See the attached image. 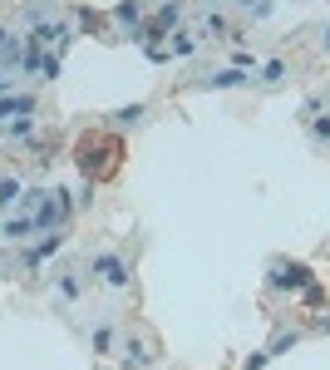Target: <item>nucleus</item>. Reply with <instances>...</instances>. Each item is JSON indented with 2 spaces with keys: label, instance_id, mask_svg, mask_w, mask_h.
I'll list each match as a JSON object with an SVG mask.
<instances>
[{
  "label": "nucleus",
  "instance_id": "f257e3e1",
  "mask_svg": "<svg viewBox=\"0 0 330 370\" xmlns=\"http://www.w3.org/2000/svg\"><path fill=\"white\" fill-rule=\"evenodd\" d=\"M114 163H119V143H114V138H84V143H79V168H84L89 183L108 178V173H114Z\"/></svg>",
  "mask_w": 330,
  "mask_h": 370
},
{
  "label": "nucleus",
  "instance_id": "f03ea898",
  "mask_svg": "<svg viewBox=\"0 0 330 370\" xmlns=\"http://www.w3.org/2000/svg\"><path fill=\"white\" fill-rule=\"evenodd\" d=\"M306 282H311V272L301 267V262H271V272H266L271 291H301Z\"/></svg>",
  "mask_w": 330,
  "mask_h": 370
},
{
  "label": "nucleus",
  "instance_id": "7ed1b4c3",
  "mask_svg": "<svg viewBox=\"0 0 330 370\" xmlns=\"http://www.w3.org/2000/svg\"><path fill=\"white\" fill-rule=\"evenodd\" d=\"M89 267H94V277H99L104 287H129V267H124L119 252H94Z\"/></svg>",
  "mask_w": 330,
  "mask_h": 370
},
{
  "label": "nucleus",
  "instance_id": "20e7f679",
  "mask_svg": "<svg viewBox=\"0 0 330 370\" xmlns=\"http://www.w3.org/2000/svg\"><path fill=\"white\" fill-rule=\"evenodd\" d=\"M183 20V0H168V6H163L153 20H148V30H143V40H153V35H163V30H173Z\"/></svg>",
  "mask_w": 330,
  "mask_h": 370
},
{
  "label": "nucleus",
  "instance_id": "39448f33",
  "mask_svg": "<svg viewBox=\"0 0 330 370\" xmlns=\"http://www.w3.org/2000/svg\"><path fill=\"white\" fill-rule=\"evenodd\" d=\"M124 365H129V370H148V365H153V351H148L143 341L129 336V346H124Z\"/></svg>",
  "mask_w": 330,
  "mask_h": 370
},
{
  "label": "nucleus",
  "instance_id": "423d86ee",
  "mask_svg": "<svg viewBox=\"0 0 330 370\" xmlns=\"http://www.w3.org/2000/svg\"><path fill=\"white\" fill-rule=\"evenodd\" d=\"M188 60V55H197V35H173V45H168V60Z\"/></svg>",
  "mask_w": 330,
  "mask_h": 370
},
{
  "label": "nucleus",
  "instance_id": "0eeeda50",
  "mask_svg": "<svg viewBox=\"0 0 330 370\" xmlns=\"http://www.w3.org/2000/svg\"><path fill=\"white\" fill-rule=\"evenodd\" d=\"M60 247H65V237H60V232H54V237H44V242H40V247L30 252V267H40V262H44V257H54Z\"/></svg>",
  "mask_w": 330,
  "mask_h": 370
},
{
  "label": "nucleus",
  "instance_id": "6e6552de",
  "mask_svg": "<svg viewBox=\"0 0 330 370\" xmlns=\"http://www.w3.org/2000/svg\"><path fill=\"white\" fill-rule=\"evenodd\" d=\"M20 60V45H15V35L0 25V65H15Z\"/></svg>",
  "mask_w": 330,
  "mask_h": 370
},
{
  "label": "nucleus",
  "instance_id": "1a4fd4ad",
  "mask_svg": "<svg viewBox=\"0 0 330 370\" xmlns=\"http://www.w3.org/2000/svg\"><path fill=\"white\" fill-rule=\"evenodd\" d=\"M114 20H119V25H138V20H143V6H138V0H124V6L114 10Z\"/></svg>",
  "mask_w": 330,
  "mask_h": 370
},
{
  "label": "nucleus",
  "instance_id": "9d476101",
  "mask_svg": "<svg viewBox=\"0 0 330 370\" xmlns=\"http://www.w3.org/2000/svg\"><path fill=\"white\" fill-rule=\"evenodd\" d=\"M89 341H94V351H99V355L114 351V331H108V326H94V331H89Z\"/></svg>",
  "mask_w": 330,
  "mask_h": 370
},
{
  "label": "nucleus",
  "instance_id": "9b49d317",
  "mask_svg": "<svg viewBox=\"0 0 330 370\" xmlns=\"http://www.w3.org/2000/svg\"><path fill=\"white\" fill-rule=\"evenodd\" d=\"M212 84L217 89H237V84H247V70H222V74H212Z\"/></svg>",
  "mask_w": 330,
  "mask_h": 370
},
{
  "label": "nucleus",
  "instance_id": "f8f14e48",
  "mask_svg": "<svg viewBox=\"0 0 330 370\" xmlns=\"http://www.w3.org/2000/svg\"><path fill=\"white\" fill-rule=\"evenodd\" d=\"M30 227H35V218H30V213H25V218H15V223H6V227H0V232H6V237H10V242H20V237H25V232H30Z\"/></svg>",
  "mask_w": 330,
  "mask_h": 370
},
{
  "label": "nucleus",
  "instance_id": "ddd939ff",
  "mask_svg": "<svg viewBox=\"0 0 330 370\" xmlns=\"http://www.w3.org/2000/svg\"><path fill=\"white\" fill-rule=\"evenodd\" d=\"M138 119H143V104H129V109H119V114H114V124H119V129H133Z\"/></svg>",
  "mask_w": 330,
  "mask_h": 370
},
{
  "label": "nucleus",
  "instance_id": "4468645a",
  "mask_svg": "<svg viewBox=\"0 0 330 370\" xmlns=\"http://www.w3.org/2000/svg\"><path fill=\"white\" fill-rule=\"evenodd\" d=\"M15 198H20V183H15V178H0V207L15 202Z\"/></svg>",
  "mask_w": 330,
  "mask_h": 370
},
{
  "label": "nucleus",
  "instance_id": "2eb2a0df",
  "mask_svg": "<svg viewBox=\"0 0 330 370\" xmlns=\"http://www.w3.org/2000/svg\"><path fill=\"white\" fill-rule=\"evenodd\" d=\"M261 79H266V84H277V79H286V65H281V60H271V65H261Z\"/></svg>",
  "mask_w": 330,
  "mask_h": 370
},
{
  "label": "nucleus",
  "instance_id": "dca6fc26",
  "mask_svg": "<svg viewBox=\"0 0 330 370\" xmlns=\"http://www.w3.org/2000/svg\"><path fill=\"white\" fill-rule=\"evenodd\" d=\"M35 134V124H30V114L25 119H10V138H30Z\"/></svg>",
  "mask_w": 330,
  "mask_h": 370
},
{
  "label": "nucleus",
  "instance_id": "f3484780",
  "mask_svg": "<svg viewBox=\"0 0 330 370\" xmlns=\"http://www.w3.org/2000/svg\"><path fill=\"white\" fill-rule=\"evenodd\" d=\"M60 296H65V301H74V296H79V277H69V272H65V277H60Z\"/></svg>",
  "mask_w": 330,
  "mask_h": 370
},
{
  "label": "nucleus",
  "instance_id": "a211bd4d",
  "mask_svg": "<svg viewBox=\"0 0 330 370\" xmlns=\"http://www.w3.org/2000/svg\"><path fill=\"white\" fill-rule=\"evenodd\" d=\"M232 70H256V60H251V49H237V55H232Z\"/></svg>",
  "mask_w": 330,
  "mask_h": 370
},
{
  "label": "nucleus",
  "instance_id": "6ab92c4d",
  "mask_svg": "<svg viewBox=\"0 0 330 370\" xmlns=\"http://www.w3.org/2000/svg\"><path fill=\"white\" fill-rule=\"evenodd\" d=\"M261 365H266V351H251V355L242 360V370H261Z\"/></svg>",
  "mask_w": 330,
  "mask_h": 370
},
{
  "label": "nucleus",
  "instance_id": "aec40b11",
  "mask_svg": "<svg viewBox=\"0 0 330 370\" xmlns=\"http://www.w3.org/2000/svg\"><path fill=\"white\" fill-rule=\"evenodd\" d=\"M74 202H79V207H89V202H94V183H89V178H84V188H79V198H74Z\"/></svg>",
  "mask_w": 330,
  "mask_h": 370
},
{
  "label": "nucleus",
  "instance_id": "412c9836",
  "mask_svg": "<svg viewBox=\"0 0 330 370\" xmlns=\"http://www.w3.org/2000/svg\"><path fill=\"white\" fill-rule=\"evenodd\" d=\"M0 94H10V74H6V65H0Z\"/></svg>",
  "mask_w": 330,
  "mask_h": 370
},
{
  "label": "nucleus",
  "instance_id": "4be33fe9",
  "mask_svg": "<svg viewBox=\"0 0 330 370\" xmlns=\"http://www.w3.org/2000/svg\"><path fill=\"white\" fill-rule=\"evenodd\" d=\"M212 6H217V0H212Z\"/></svg>",
  "mask_w": 330,
  "mask_h": 370
}]
</instances>
